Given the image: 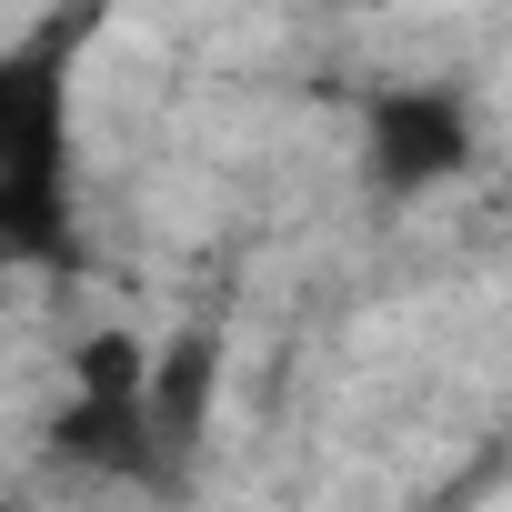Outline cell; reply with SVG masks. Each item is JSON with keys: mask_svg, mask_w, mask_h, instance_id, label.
Instances as JSON below:
<instances>
[{"mask_svg": "<svg viewBox=\"0 0 512 512\" xmlns=\"http://www.w3.org/2000/svg\"><path fill=\"white\" fill-rule=\"evenodd\" d=\"M211 412H221V332L191 322L151 352V432H161V462L191 472L201 442H211Z\"/></svg>", "mask_w": 512, "mask_h": 512, "instance_id": "cell-3", "label": "cell"}, {"mask_svg": "<svg viewBox=\"0 0 512 512\" xmlns=\"http://www.w3.org/2000/svg\"><path fill=\"white\" fill-rule=\"evenodd\" d=\"M332 11H392V0H332Z\"/></svg>", "mask_w": 512, "mask_h": 512, "instance_id": "cell-4", "label": "cell"}, {"mask_svg": "<svg viewBox=\"0 0 512 512\" xmlns=\"http://www.w3.org/2000/svg\"><path fill=\"white\" fill-rule=\"evenodd\" d=\"M472 151H482L472 101L442 91V81H402V91H382V101L362 111V171H372V191H392V201H422V191L462 181Z\"/></svg>", "mask_w": 512, "mask_h": 512, "instance_id": "cell-2", "label": "cell"}, {"mask_svg": "<svg viewBox=\"0 0 512 512\" xmlns=\"http://www.w3.org/2000/svg\"><path fill=\"white\" fill-rule=\"evenodd\" d=\"M71 211V51L31 41L0 61V231L21 262L61 251Z\"/></svg>", "mask_w": 512, "mask_h": 512, "instance_id": "cell-1", "label": "cell"}]
</instances>
